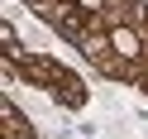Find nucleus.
Instances as JSON below:
<instances>
[{"label": "nucleus", "instance_id": "obj_1", "mask_svg": "<svg viewBox=\"0 0 148 139\" xmlns=\"http://www.w3.org/2000/svg\"><path fill=\"white\" fill-rule=\"evenodd\" d=\"M81 5H86V10H100V0H81Z\"/></svg>", "mask_w": 148, "mask_h": 139}]
</instances>
